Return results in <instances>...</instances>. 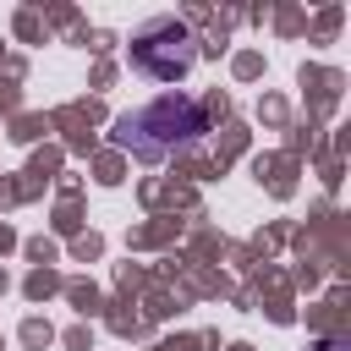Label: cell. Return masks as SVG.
<instances>
[{"label":"cell","instance_id":"2","mask_svg":"<svg viewBox=\"0 0 351 351\" xmlns=\"http://www.w3.org/2000/svg\"><path fill=\"white\" fill-rule=\"evenodd\" d=\"M132 66L154 82H181L197 66V33L176 16H154L132 33Z\"/></svg>","mask_w":351,"mask_h":351},{"label":"cell","instance_id":"1","mask_svg":"<svg viewBox=\"0 0 351 351\" xmlns=\"http://www.w3.org/2000/svg\"><path fill=\"white\" fill-rule=\"evenodd\" d=\"M203 137H208V104L192 93H159V99H148L115 121V143L143 165H159V159L203 143Z\"/></svg>","mask_w":351,"mask_h":351}]
</instances>
